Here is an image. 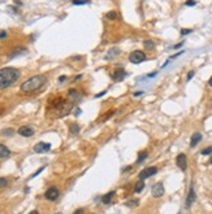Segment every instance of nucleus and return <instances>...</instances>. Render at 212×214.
<instances>
[{"label": "nucleus", "mask_w": 212, "mask_h": 214, "mask_svg": "<svg viewBox=\"0 0 212 214\" xmlns=\"http://www.w3.org/2000/svg\"><path fill=\"white\" fill-rule=\"evenodd\" d=\"M182 46H184V42H181V43H178V44H176L175 47H173V48H175V50H177V48H180V47H182Z\"/></svg>", "instance_id": "32"}, {"label": "nucleus", "mask_w": 212, "mask_h": 214, "mask_svg": "<svg viewBox=\"0 0 212 214\" xmlns=\"http://www.w3.org/2000/svg\"><path fill=\"white\" fill-rule=\"evenodd\" d=\"M20 78V70L16 67H4L0 70V90L12 86Z\"/></svg>", "instance_id": "1"}, {"label": "nucleus", "mask_w": 212, "mask_h": 214, "mask_svg": "<svg viewBox=\"0 0 212 214\" xmlns=\"http://www.w3.org/2000/svg\"><path fill=\"white\" fill-rule=\"evenodd\" d=\"M59 195H60V192H59V189H57L56 187H50L46 191V198L47 200H50V201H55L57 197H59Z\"/></svg>", "instance_id": "5"}, {"label": "nucleus", "mask_w": 212, "mask_h": 214, "mask_svg": "<svg viewBox=\"0 0 212 214\" xmlns=\"http://www.w3.org/2000/svg\"><path fill=\"white\" fill-rule=\"evenodd\" d=\"M191 33V29H182L181 30V35H187Z\"/></svg>", "instance_id": "27"}, {"label": "nucleus", "mask_w": 212, "mask_h": 214, "mask_svg": "<svg viewBox=\"0 0 212 214\" xmlns=\"http://www.w3.org/2000/svg\"><path fill=\"white\" fill-rule=\"evenodd\" d=\"M143 46H144V48H146V50H152V48L155 47V44H154L152 40H146V42L143 43Z\"/></svg>", "instance_id": "22"}, {"label": "nucleus", "mask_w": 212, "mask_h": 214, "mask_svg": "<svg viewBox=\"0 0 212 214\" xmlns=\"http://www.w3.org/2000/svg\"><path fill=\"white\" fill-rule=\"evenodd\" d=\"M200 140H202V135H200L199 133H195L194 135H193V136H191V142H190V147H191V148H194V147H195V145H196V144H198V143L200 142Z\"/></svg>", "instance_id": "13"}, {"label": "nucleus", "mask_w": 212, "mask_h": 214, "mask_svg": "<svg viewBox=\"0 0 212 214\" xmlns=\"http://www.w3.org/2000/svg\"><path fill=\"white\" fill-rule=\"evenodd\" d=\"M176 164H177V166L182 170V171H185L186 167H187V158H186V156L184 153H180V154L177 156V158H176Z\"/></svg>", "instance_id": "6"}, {"label": "nucleus", "mask_w": 212, "mask_h": 214, "mask_svg": "<svg viewBox=\"0 0 212 214\" xmlns=\"http://www.w3.org/2000/svg\"><path fill=\"white\" fill-rule=\"evenodd\" d=\"M5 36H7V31H2V33H0V39L5 38Z\"/></svg>", "instance_id": "31"}, {"label": "nucleus", "mask_w": 212, "mask_h": 214, "mask_svg": "<svg viewBox=\"0 0 212 214\" xmlns=\"http://www.w3.org/2000/svg\"><path fill=\"white\" fill-rule=\"evenodd\" d=\"M208 85H210V86H211V87H212V77H211V78H210V81H208Z\"/></svg>", "instance_id": "37"}, {"label": "nucleus", "mask_w": 212, "mask_h": 214, "mask_svg": "<svg viewBox=\"0 0 212 214\" xmlns=\"http://www.w3.org/2000/svg\"><path fill=\"white\" fill-rule=\"evenodd\" d=\"M74 5H85V4H87V2H73Z\"/></svg>", "instance_id": "28"}, {"label": "nucleus", "mask_w": 212, "mask_h": 214, "mask_svg": "<svg viewBox=\"0 0 212 214\" xmlns=\"http://www.w3.org/2000/svg\"><path fill=\"white\" fill-rule=\"evenodd\" d=\"M8 184V181L5 178H0V188H3V187H5Z\"/></svg>", "instance_id": "24"}, {"label": "nucleus", "mask_w": 212, "mask_h": 214, "mask_svg": "<svg viewBox=\"0 0 212 214\" xmlns=\"http://www.w3.org/2000/svg\"><path fill=\"white\" fill-rule=\"evenodd\" d=\"M29 214H39V213H38L37 210H33V212H30V213H29Z\"/></svg>", "instance_id": "38"}, {"label": "nucleus", "mask_w": 212, "mask_h": 214, "mask_svg": "<svg viewBox=\"0 0 212 214\" xmlns=\"http://www.w3.org/2000/svg\"><path fill=\"white\" fill-rule=\"evenodd\" d=\"M147 152L146 150H143V152H141L138 154V160H137V164H141L142 161H144V160H146V157H147Z\"/></svg>", "instance_id": "20"}, {"label": "nucleus", "mask_w": 212, "mask_h": 214, "mask_svg": "<svg viewBox=\"0 0 212 214\" xmlns=\"http://www.w3.org/2000/svg\"><path fill=\"white\" fill-rule=\"evenodd\" d=\"M157 173V169L156 167H147V169H143L141 173H139V181H144V179L152 177L154 174Z\"/></svg>", "instance_id": "4"}, {"label": "nucleus", "mask_w": 212, "mask_h": 214, "mask_svg": "<svg viewBox=\"0 0 212 214\" xmlns=\"http://www.w3.org/2000/svg\"><path fill=\"white\" fill-rule=\"evenodd\" d=\"M129 60H130V62L137 65V64H141L142 61L146 60V55H144V52H142V51H133L129 55Z\"/></svg>", "instance_id": "3"}, {"label": "nucleus", "mask_w": 212, "mask_h": 214, "mask_svg": "<svg viewBox=\"0 0 212 214\" xmlns=\"http://www.w3.org/2000/svg\"><path fill=\"white\" fill-rule=\"evenodd\" d=\"M51 149V144L50 143H44V142H39L38 144H35L34 147V152L37 153H44L47 150Z\"/></svg>", "instance_id": "10"}, {"label": "nucleus", "mask_w": 212, "mask_h": 214, "mask_svg": "<svg viewBox=\"0 0 212 214\" xmlns=\"http://www.w3.org/2000/svg\"><path fill=\"white\" fill-rule=\"evenodd\" d=\"M68 96L70 97V99L76 100L77 97H78V92H77V90H69V92H68Z\"/></svg>", "instance_id": "21"}, {"label": "nucleus", "mask_w": 212, "mask_h": 214, "mask_svg": "<svg viewBox=\"0 0 212 214\" xmlns=\"http://www.w3.org/2000/svg\"><path fill=\"white\" fill-rule=\"evenodd\" d=\"M23 53H26V48H25V47H18V48L13 50L11 53H9V58H14L16 56L23 55Z\"/></svg>", "instance_id": "12"}, {"label": "nucleus", "mask_w": 212, "mask_h": 214, "mask_svg": "<svg viewBox=\"0 0 212 214\" xmlns=\"http://www.w3.org/2000/svg\"><path fill=\"white\" fill-rule=\"evenodd\" d=\"M142 94H143V91H142V92H141V91H138V92H136V94H134V96H141Z\"/></svg>", "instance_id": "36"}, {"label": "nucleus", "mask_w": 212, "mask_h": 214, "mask_svg": "<svg viewBox=\"0 0 212 214\" xmlns=\"http://www.w3.org/2000/svg\"><path fill=\"white\" fill-rule=\"evenodd\" d=\"M69 131H70L72 135H77V134L80 133V125H77V123L69 125Z\"/></svg>", "instance_id": "17"}, {"label": "nucleus", "mask_w": 212, "mask_h": 214, "mask_svg": "<svg viewBox=\"0 0 212 214\" xmlns=\"http://www.w3.org/2000/svg\"><path fill=\"white\" fill-rule=\"evenodd\" d=\"M193 77H194V71H190V73H189V75H187V81H190Z\"/></svg>", "instance_id": "30"}, {"label": "nucleus", "mask_w": 212, "mask_h": 214, "mask_svg": "<svg viewBox=\"0 0 212 214\" xmlns=\"http://www.w3.org/2000/svg\"><path fill=\"white\" fill-rule=\"evenodd\" d=\"M104 94H105V91H102V92H100V94H98V95H96L95 97H100V96H103Z\"/></svg>", "instance_id": "35"}, {"label": "nucleus", "mask_w": 212, "mask_h": 214, "mask_svg": "<svg viewBox=\"0 0 212 214\" xmlns=\"http://www.w3.org/2000/svg\"><path fill=\"white\" fill-rule=\"evenodd\" d=\"M113 196H115V192H113V191H112V192H108L107 195H104V196L102 197V202H103V204H109Z\"/></svg>", "instance_id": "16"}, {"label": "nucleus", "mask_w": 212, "mask_h": 214, "mask_svg": "<svg viewBox=\"0 0 212 214\" xmlns=\"http://www.w3.org/2000/svg\"><path fill=\"white\" fill-rule=\"evenodd\" d=\"M18 134L21 136H25V138H30V136L34 135V129L31 126H21L18 129Z\"/></svg>", "instance_id": "9"}, {"label": "nucleus", "mask_w": 212, "mask_h": 214, "mask_svg": "<svg viewBox=\"0 0 212 214\" xmlns=\"http://www.w3.org/2000/svg\"><path fill=\"white\" fill-rule=\"evenodd\" d=\"M105 17H107L108 19H116V13H115L113 11L112 12H108L107 14H105Z\"/></svg>", "instance_id": "23"}, {"label": "nucleus", "mask_w": 212, "mask_h": 214, "mask_svg": "<svg viewBox=\"0 0 212 214\" xmlns=\"http://www.w3.org/2000/svg\"><path fill=\"white\" fill-rule=\"evenodd\" d=\"M210 162H211V164H212V157H211V161H210Z\"/></svg>", "instance_id": "39"}, {"label": "nucleus", "mask_w": 212, "mask_h": 214, "mask_svg": "<svg viewBox=\"0 0 212 214\" xmlns=\"http://www.w3.org/2000/svg\"><path fill=\"white\" fill-rule=\"evenodd\" d=\"M120 55V50L118 48H112V50H111L109 52H108V55L105 56V58H111V60H112V58H115V57H117Z\"/></svg>", "instance_id": "15"}, {"label": "nucleus", "mask_w": 212, "mask_h": 214, "mask_svg": "<svg viewBox=\"0 0 212 214\" xmlns=\"http://www.w3.org/2000/svg\"><path fill=\"white\" fill-rule=\"evenodd\" d=\"M65 79H66V77H65V75H61V77L59 78V82H64Z\"/></svg>", "instance_id": "34"}, {"label": "nucleus", "mask_w": 212, "mask_h": 214, "mask_svg": "<svg viewBox=\"0 0 212 214\" xmlns=\"http://www.w3.org/2000/svg\"><path fill=\"white\" fill-rule=\"evenodd\" d=\"M195 191H194V186H191L190 189H189V193H187V198H186V202H185V206L186 209H190V206L193 205V202L195 201Z\"/></svg>", "instance_id": "8"}, {"label": "nucleus", "mask_w": 212, "mask_h": 214, "mask_svg": "<svg viewBox=\"0 0 212 214\" xmlns=\"http://www.w3.org/2000/svg\"><path fill=\"white\" fill-rule=\"evenodd\" d=\"M164 195V186L161 182H159L152 186V196L154 197H161Z\"/></svg>", "instance_id": "7"}, {"label": "nucleus", "mask_w": 212, "mask_h": 214, "mask_svg": "<svg viewBox=\"0 0 212 214\" xmlns=\"http://www.w3.org/2000/svg\"><path fill=\"white\" fill-rule=\"evenodd\" d=\"M126 77V73H125V70H121V69H118V70H116V71H113L112 73V78L115 81H122L124 78Z\"/></svg>", "instance_id": "11"}, {"label": "nucleus", "mask_w": 212, "mask_h": 214, "mask_svg": "<svg viewBox=\"0 0 212 214\" xmlns=\"http://www.w3.org/2000/svg\"><path fill=\"white\" fill-rule=\"evenodd\" d=\"M138 204H139V201L137 200V198H133V200H129V201L125 202V205H126L128 208H136V206H138Z\"/></svg>", "instance_id": "19"}, {"label": "nucleus", "mask_w": 212, "mask_h": 214, "mask_svg": "<svg viewBox=\"0 0 212 214\" xmlns=\"http://www.w3.org/2000/svg\"><path fill=\"white\" fill-rule=\"evenodd\" d=\"M9 154H11V150L4 144H0V158H7Z\"/></svg>", "instance_id": "14"}, {"label": "nucleus", "mask_w": 212, "mask_h": 214, "mask_svg": "<svg viewBox=\"0 0 212 214\" xmlns=\"http://www.w3.org/2000/svg\"><path fill=\"white\" fill-rule=\"evenodd\" d=\"M195 4H196L195 2H186V5L187 7H193V5H195Z\"/></svg>", "instance_id": "29"}, {"label": "nucleus", "mask_w": 212, "mask_h": 214, "mask_svg": "<svg viewBox=\"0 0 212 214\" xmlns=\"http://www.w3.org/2000/svg\"><path fill=\"white\" fill-rule=\"evenodd\" d=\"M13 133H14V131H13L12 129H8V130H3V131H2V134H3V135H7V136H11L9 134H13Z\"/></svg>", "instance_id": "25"}, {"label": "nucleus", "mask_w": 212, "mask_h": 214, "mask_svg": "<svg viewBox=\"0 0 212 214\" xmlns=\"http://www.w3.org/2000/svg\"><path fill=\"white\" fill-rule=\"evenodd\" d=\"M211 153H212V147H208L202 150V154H211Z\"/></svg>", "instance_id": "26"}, {"label": "nucleus", "mask_w": 212, "mask_h": 214, "mask_svg": "<svg viewBox=\"0 0 212 214\" xmlns=\"http://www.w3.org/2000/svg\"><path fill=\"white\" fill-rule=\"evenodd\" d=\"M47 82V78L46 75H34L31 78H29V79H26L23 83L21 85V91L22 92H34L37 90L42 88L43 86L46 85Z\"/></svg>", "instance_id": "2"}, {"label": "nucleus", "mask_w": 212, "mask_h": 214, "mask_svg": "<svg viewBox=\"0 0 212 214\" xmlns=\"http://www.w3.org/2000/svg\"><path fill=\"white\" fill-rule=\"evenodd\" d=\"M143 188H144V182L143 181H138L136 183V186H134V191H136L137 193H139V192H142Z\"/></svg>", "instance_id": "18"}, {"label": "nucleus", "mask_w": 212, "mask_h": 214, "mask_svg": "<svg viewBox=\"0 0 212 214\" xmlns=\"http://www.w3.org/2000/svg\"><path fill=\"white\" fill-rule=\"evenodd\" d=\"M82 213H83V209H77L73 214H82Z\"/></svg>", "instance_id": "33"}, {"label": "nucleus", "mask_w": 212, "mask_h": 214, "mask_svg": "<svg viewBox=\"0 0 212 214\" xmlns=\"http://www.w3.org/2000/svg\"><path fill=\"white\" fill-rule=\"evenodd\" d=\"M57 214H61V213H57Z\"/></svg>", "instance_id": "40"}]
</instances>
